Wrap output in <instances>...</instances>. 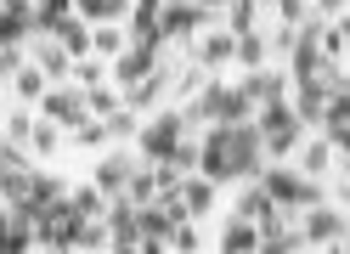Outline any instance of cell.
Segmentation results:
<instances>
[{"label": "cell", "mask_w": 350, "mask_h": 254, "mask_svg": "<svg viewBox=\"0 0 350 254\" xmlns=\"http://www.w3.org/2000/svg\"><path fill=\"white\" fill-rule=\"evenodd\" d=\"M254 124H260V136H266V158H288L299 153V141H305V119L294 113V102H260L254 108Z\"/></svg>", "instance_id": "6da1fadb"}, {"label": "cell", "mask_w": 350, "mask_h": 254, "mask_svg": "<svg viewBox=\"0 0 350 254\" xmlns=\"http://www.w3.org/2000/svg\"><path fill=\"white\" fill-rule=\"evenodd\" d=\"M204 119V124H237V119H254V102L243 96V85H226V79H209L198 102L187 108V124Z\"/></svg>", "instance_id": "7a4b0ae2"}, {"label": "cell", "mask_w": 350, "mask_h": 254, "mask_svg": "<svg viewBox=\"0 0 350 254\" xmlns=\"http://www.w3.org/2000/svg\"><path fill=\"white\" fill-rule=\"evenodd\" d=\"M254 181L271 193L277 209H311V203L327 198V193H322V181H317V175H305V169H277V164H271V169H260Z\"/></svg>", "instance_id": "3957f363"}, {"label": "cell", "mask_w": 350, "mask_h": 254, "mask_svg": "<svg viewBox=\"0 0 350 254\" xmlns=\"http://www.w3.org/2000/svg\"><path fill=\"white\" fill-rule=\"evenodd\" d=\"M187 141V108H164V113H152L147 124H142V136H136V147L147 153V164H164V158H175V147Z\"/></svg>", "instance_id": "277c9868"}, {"label": "cell", "mask_w": 350, "mask_h": 254, "mask_svg": "<svg viewBox=\"0 0 350 254\" xmlns=\"http://www.w3.org/2000/svg\"><path fill=\"white\" fill-rule=\"evenodd\" d=\"M170 57V40H130V46L113 57V68H107V79L119 85V91H130L136 79H147L159 62Z\"/></svg>", "instance_id": "5b68a950"}, {"label": "cell", "mask_w": 350, "mask_h": 254, "mask_svg": "<svg viewBox=\"0 0 350 254\" xmlns=\"http://www.w3.org/2000/svg\"><path fill=\"white\" fill-rule=\"evenodd\" d=\"M79 238H85V221L68 209V193H62L51 209L34 215V243L40 249H79Z\"/></svg>", "instance_id": "8992f818"}, {"label": "cell", "mask_w": 350, "mask_h": 254, "mask_svg": "<svg viewBox=\"0 0 350 254\" xmlns=\"http://www.w3.org/2000/svg\"><path fill=\"white\" fill-rule=\"evenodd\" d=\"M215 23V12L209 6H198V0H164V12H159V34L170 40H192V34H204Z\"/></svg>", "instance_id": "52a82bcc"}, {"label": "cell", "mask_w": 350, "mask_h": 254, "mask_svg": "<svg viewBox=\"0 0 350 254\" xmlns=\"http://www.w3.org/2000/svg\"><path fill=\"white\" fill-rule=\"evenodd\" d=\"M34 108L46 113L51 124H68V130H74V124H79L85 113H91V108H85V91H79L74 79H68V85H51V91H46V96L34 102Z\"/></svg>", "instance_id": "ba28073f"}, {"label": "cell", "mask_w": 350, "mask_h": 254, "mask_svg": "<svg viewBox=\"0 0 350 254\" xmlns=\"http://www.w3.org/2000/svg\"><path fill=\"white\" fill-rule=\"evenodd\" d=\"M107 249H119V254H130V249H136L142 243V221H136V203H130V198H113V203H107Z\"/></svg>", "instance_id": "9c48e42d"}, {"label": "cell", "mask_w": 350, "mask_h": 254, "mask_svg": "<svg viewBox=\"0 0 350 254\" xmlns=\"http://www.w3.org/2000/svg\"><path fill=\"white\" fill-rule=\"evenodd\" d=\"M232 57H237V34H232V29H215V23H209V29L198 34V46H192V62H198L204 74L226 68Z\"/></svg>", "instance_id": "30bf717a"}, {"label": "cell", "mask_w": 350, "mask_h": 254, "mask_svg": "<svg viewBox=\"0 0 350 254\" xmlns=\"http://www.w3.org/2000/svg\"><path fill=\"white\" fill-rule=\"evenodd\" d=\"M345 215L339 209H327V203H311L305 209V226H299V238H305V249H322V243H334V238H345Z\"/></svg>", "instance_id": "8fae6325"}, {"label": "cell", "mask_w": 350, "mask_h": 254, "mask_svg": "<svg viewBox=\"0 0 350 254\" xmlns=\"http://www.w3.org/2000/svg\"><path fill=\"white\" fill-rule=\"evenodd\" d=\"M170 85H175V74H170V57H164V62H159V68H152L147 79H136V85H130V91H124V108H136V113L159 108V96L170 91Z\"/></svg>", "instance_id": "7c38bea8"}, {"label": "cell", "mask_w": 350, "mask_h": 254, "mask_svg": "<svg viewBox=\"0 0 350 254\" xmlns=\"http://www.w3.org/2000/svg\"><path fill=\"white\" fill-rule=\"evenodd\" d=\"M29 51H34L40 68H46V79H51V85H62V79L74 74V57L62 51V40H57V34H34V40H29Z\"/></svg>", "instance_id": "4fadbf2b"}, {"label": "cell", "mask_w": 350, "mask_h": 254, "mask_svg": "<svg viewBox=\"0 0 350 254\" xmlns=\"http://www.w3.org/2000/svg\"><path fill=\"white\" fill-rule=\"evenodd\" d=\"M322 108H327V79L317 74V79H299L294 85V113L305 119V130H317L322 124Z\"/></svg>", "instance_id": "5bb4252c"}, {"label": "cell", "mask_w": 350, "mask_h": 254, "mask_svg": "<svg viewBox=\"0 0 350 254\" xmlns=\"http://www.w3.org/2000/svg\"><path fill=\"white\" fill-rule=\"evenodd\" d=\"M215 193H221V181H209L204 169L181 175V198H187V215H192V221H204L209 209H215Z\"/></svg>", "instance_id": "9a60e30c"}, {"label": "cell", "mask_w": 350, "mask_h": 254, "mask_svg": "<svg viewBox=\"0 0 350 254\" xmlns=\"http://www.w3.org/2000/svg\"><path fill=\"white\" fill-rule=\"evenodd\" d=\"M130 169H136V158L130 153H107L102 164H96V186L107 198H124V186H130Z\"/></svg>", "instance_id": "2e32d148"}, {"label": "cell", "mask_w": 350, "mask_h": 254, "mask_svg": "<svg viewBox=\"0 0 350 254\" xmlns=\"http://www.w3.org/2000/svg\"><path fill=\"white\" fill-rule=\"evenodd\" d=\"M237 85H243V96H249L254 108H260V102H277L282 91H288V74H271V68H249V74L237 79Z\"/></svg>", "instance_id": "e0dca14e"}, {"label": "cell", "mask_w": 350, "mask_h": 254, "mask_svg": "<svg viewBox=\"0 0 350 254\" xmlns=\"http://www.w3.org/2000/svg\"><path fill=\"white\" fill-rule=\"evenodd\" d=\"M221 249H226V254H254V249H260V221L232 215V221L221 226Z\"/></svg>", "instance_id": "ac0fdd59"}, {"label": "cell", "mask_w": 350, "mask_h": 254, "mask_svg": "<svg viewBox=\"0 0 350 254\" xmlns=\"http://www.w3.org/2000/svg\"><path fill=\"white\" fill-rule=\"evenodd\" d=\"M136 221H142V238H164V249H170V231L181 226L159 198H152V203H136Z\"/></svg>", "instance_id": "d6986e66"}, {"label": "cell", "mask_w": 350, "mask_h": 254, "mask_svg": "<svg viewBox=\"0 0 350 254\" xmlns=\"http://www.w3.org/2000/svg\"><path fill=\"white\" fill-rule=\"evenodd\" d=\"M159 12H164V0H130V40H164Z\"/></svg>", "instance_id": "ffe728a7"}, {"label": "cell", "mask_w": 350, "mask_h": 254, "mask_svg": "<svg viewBox=\"0 0 350 254\" xmlns=\"http://www.w3.org/2000/svg\"><path fill=\"white\" fill-rule=\"evenodd\" d=\"M12 85H17V96H23V102H40V96L51 91V79H46V68H40L34 57H23V62H17V74H12Z\"/></svg>", "instance_id": "44dd1931"}, {"label": "cell", "mask_w": 350, "mask_h": 254, "mask_svg": "<svg viewBox=\"0 0 350 254\" xmlns=\"http://www.w3.org/2000/svg\"><path fill=\"white\" fill-rule=\"evenodd\" d=\"M62 193H68V186H62L57 175H46V169H34V181H29V198H23V209L29 215H40V209H51Z\"/></svg>", "instance_id": "7402d4cb"}, {"label": "cell", "mask_w": 350, "mask_h": 254, "mask_svg": "<svg viewBox=\"0 0 350 254\" xmlns=\"http://www.w3.org/2000/svg\"><path fill=\"white\" fill-rule=\"evenodd\" d=\"M74 12L85 17V23H124V17H130V0H74Z\"/></svg>", "instance_id": "603a6c76"}, {"label": "cell", "mask_w": 350, "mask_h": 254, "mask_svg": "<svg viewBox=\"0 0 350 254\" xmlns=\"http://www.w3.org/2000/svg\"><path fill=\"white\" fill-rule=\"evenodd\" d=\"M57 40H62V51H68L74 62L79 57H91V23L74 12V17H62V29H57Z\"/></svg>", "instance_id": "cb8c5ba5"}, {"label": "cell", "mask_w": 350, "mask_h": 254, "mask_svg": "<svg viewBox=\"0 0 350 254\" xmlns=\"http://www.w3.org/2000/svg\"><path fill=\"white\" fill-rule=\"evenodd\" d=\"M322 136H334V130H350V85L345 91H327V108H322V124H317Z\"/></svg>", "instance_id": "d4e9b609"}, {"label": "cell", "mask_w": 350, "mask_h": 254, "mask_svg": "<svg viewBox=\"0 0 350 254\" xmlns=\"http://www.w3.org/2000/svg\"><path fill=\"white\" fill-rule=\"evenodd\" d=\"M68 209H74L79 221H102L107 215V193L91 181V186H79V193H68Z\"/></svg>", "instance_id": "484cf974"}, {"label": "cell", "mask_w": 350, "mask_h": 254, "mask_svg": "<svg viewBox=\"0 0 350 254\" xmlns=\"http://www.w3.org/2000/svg\"><path fill=\"white\" fill-rule=\"evenodd\" d=\"M299 169L322 181L327 169H334V141H299Z\"/></svg>", "instance_id": "4316f807"}, {"label": "cell", "mask_w": 350, "mask_h": 254, "mask_svg": "<svg viewBox=\"0 0 350 254\" xmlns=\"http://www.w3.org/2000/svg\"><path fill=\"white\" fill-rule=\"evenodd\" d=\"M62 17H74V0H34V34H57Z\"/></svg>", "instance_id": "83f0119b"}, {"label": "cell", "mask_w": 350, "mask_h": 254, "mask_svg": "<svg viewBox=\"0 0 350 254\" xmlns=\"http://www.w3.org/2000/svg\"><path fill=\"white\" fill-rule=\"evenodd\" d=\"M85 108H91V119H107V113H119L124 108V91H119V85H91V91H85Z\"/></svg>", "instance_id": "f1b7e54d"}, {"label": "cell", "mask_w": 350, "mask_h": 254, "mask_svg": "<svg viewBox=\"0 0 350 254\" xmlns=\"http://www.w3.org/2000/svg\"><path fill=\"white\" fill-rule=\"evenodd\" d=\"M124 46H130V34H124L119 23H96V29H91V57H119Z\"/></svg>", "instance_id": "f546056e"}, {"label": "cell", "mask_w": 350, "mask_h": 254, "mask_svg": "<svg viewBox=\"0 0 350 254\" xmlns=\"http://www.w3.org/2000/svg\"><path fill=\"white\" fill-rule=\"evenodd\" d=\"M124 198H130V203H152V198H159V175H152V164H136V169H130Z\"/></svg>", "instance_id": "4dcf8cb0"}, {"label": "cell", "mask_w": 350, "mask_h": 254, "mask_svg": "<svg viewBox=\"0 0 350 254\" xmlns=\"http://www.w3.org/2000/svg\"><path fill=\"white\" fill-rule=\"evenodd\" d=\"M232 62H243V68H266V34H260V29L237 34V57Z\"/></svg>", "instance_id": "1f68e13d"}, {"label": "cell", "mask_w": 350, "mask_h": 254, "mask_svg": "<svg viewBox=\"0 0 350 254\" xmlns=\"http://www.w3.org/2000/svg\"><path fill=\"white\" fill-rule=\"evenodd\" d=\"M226 29H232V34L260 29V0H232V6H226Z\"/></svg>", "instance_id": "d6a6232c"}, {"label": "cell", "mask_w": 350, "mask_h": 254, "mask_svg": "<svg viewBox=\"0 0 350 254\" xmlns=\"http://www.w3.org/2000/svg\"><path fill=\"white\" fill-rule=\"evenodd\" d=\"M113 136H107V119H91L85 113L79 124H74V147H107Z\"/></svg>", "instance_id": "836d02e7"}, {"label": "cell", "mask_w": 350, "mask_h": 254, "mask_svg": "<svg viewBox=\"0 0 350 254\" xmlns=\"http://www.w3.org/2000/svg\"><path fill=\"white\" fill-rule=\"evenodd\" d=\"M107 136H113V141H136L142 136V124H136V108H119V113H107Z\"/></svg>", "instance_id": "e575fe53"}, {"label": "cell", "mask_w": 350, "mask_h": 254, "mask_svg": "<svg viewBox=\"0 0 350 254\" xmlns=\"http://www.w3.org/2000/svg\"><path fill=\"white\" fill-rule=\"evenodd\" d=\"M68 79L79 85V91H91V85H102V79H107V68H102V62H96V57H79Z\"/></svg>", "instance_id": "d590c367"}, {"label": "cell", "mask_w": 350, "mask_h": 254, "mask_svg": "<svg viewBox=\"0 0 350 254\" xmlns=\"http://www.w3.org/2000/svg\"><path fill=\"white\" fill-rule=\"evenodd\" d=\"M322 57H327V62H345V57H350V46H345V34H339L334 17H327V29H322Z\"/></svg>", "instance_id": "8d00e7d4"}, {"label": "cell", "mask_w": 350, "mask_h": 254, "mask_svg": "<svg viewBox=\"0 0 350 254\" xmlns=\"http://www.w3.org/2000/svg\"><path fill=\"white\" fill-rule=\"evenodd\" d=\"M29 147H34V153H57V124H51V119H34Z\"/></svg>", "instance_id": "74e56055"}, {"label": "cell", "mask_w": 350, "mask_h": 254, "mask_svg": "<svg viewBox=\"0 0 350 254\" xmlns=\"http://www.w3.org/2000/svg\"><path fill=\"white\" fill-rule=\"evenodd\" d=\"M198 243H204V238H198V226H192V221H181V226L170 231V249H181V254H192Z\"/></svg>", "instance_id": "f35d334b"}, {"label": "cell", "mask_w": 350, "mask_h": 254, "mask_svg": "<svg viewBox=\"0 0 350 254\" xmlns=\"http://www.w3.org/2000/svg\"><path fill=\"white\" fill-rule=\"evenodd\" d=\"M6 136H12V141H29V136H34V113H29V108H17V113L6 119Z\"/></svg>", "instance_id": "ab89813d"}, {"label": "cell", "mask_w": 350, "mask_h": 254, "mask_svg": "<svg viewBox=\"0 0 350 254\" xmlns=\"http://www.w3.org/2000/svg\"><path fill=\"white\" fill-rule=\"evenodd\" d=\"M282 23H305V12H311V0H277Z\"/></svg>", "instance_id": "60d3db41"}, {"label": "cell", "mask_w": 350, "mask_h": 254, "mask_svg": "<svg viewBox=\"0 0 350 254\" xmlns=\"http://www.w3.org/2000/svg\"><path fill=\"white\" fill-rule=\"evenodd\" d=\"M17 62H23V51H6V46H0V85L17 74Z\"/></svg>", "instance_id": "b9f144b4"}, {"label": "cell", "mask_w": 350, "mask_h": 254, "mask_svg": "<svg viewBox=\"0 0 350 254\" xmlns=\"http://www.w3.org/2000/svg\"><path fill=\"white\" fill-rule=\"evenodd\" d=\"M198 6H209V12H226V6H232V0H198Z\"/></svg>", "instance_id": "7bdbcfd3"}, {"label": "cell", "mask_w": 350, "mask_h": 254, "mask_svg": "<svg viewBox=\"0 0 350 254\" xmlns=\"http://www.w3.org/2000/svg\"><path fill=\"white\" fill-rule=\"evenodd\" d=\"M334 23H339V34H345V46H350V17H334Z\"/></svg>", "instance_id": "ee69618b"}, {"label": "cell", "mask_w": 350, "mask_h": 254, "mask_svg": "<svg viewBox=\"0 0 350 254\" xmlns=\"http://www.w3.org/2000/svg\"><path fill=\"white\" fill-rule=\"evenodd\" d=\"M339 198H345V209H350V186H339Z\"/></svg>", "instance_id": "f6af8a7d"}, {"label": "cell", "mask_w": 350, "mask_h": 254, "mask_svg": "<svg viewBox=\"0 0 350 254\" xmlns=\"http://www.w3.org/2000/svg\"><path fill=\"white\" fill-rule=\"evenodd\" d=\"M260 6H266V0H260Z\"/></svg>", "instance_id": "bcb514c9"}, {"label": "cell", "mask_w": 350, "mask_h": 254, "mask_svg": "<svg viewBox=\"0 0 350 254\" xmlns=\"http://www.w3.org/2000/svg\"><path fill=\"white\" fill-rule=\"evenodd\" d=\"M0 141H6V136H0Z\"/></svg>", "instance_id": "7dc6e473"}]
</instances>
